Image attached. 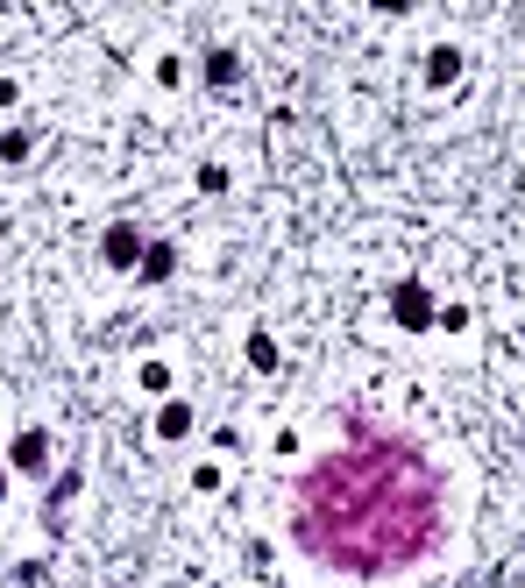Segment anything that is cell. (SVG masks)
Returning a JSON list of instances; mask_svg holds the SVG:
<instances>
[{
    "mask_svg": "<svg viewBox=\"0 0 525 588\" xmlns=\"http://www.w3.org/2000/svg\"><path fill=\"white\" fill-rule=\"evenodd\" d=\"M455 71H462V50H433V57H426V78H433V86H455Z\"/></svg>",
    "mask_w": 525,
    "mask_h": 588,
    "instance_id": "obj_5",
    "label": "cell"
},
{
    "mask_svg": "<svg viewBox=\"0 0 525 588\" xmlns=\"http://www.w3.org/2000/svg\"><path fill=\"white\" fill-rule=\"evenodd\" d=\"M298 539L306 553L377 574L433 546V475L412 447H355L327 454L298 482Z\"/></svg>",
    "mask_w": 525,
    "mask_h": 588,
    "instance_id": "obj_1",
    "label": "cell"
},
{
    "mask_svg": "<svg viewBox=\"0 0 525 588\" xmlns=\"http://www.w3.org/2000/svg\"><path fill=\"white\" fill-rule=\"evenodd\" d=\"M185 433H192V411L185 404H164L157 411V440H185Z\"/></svg>",
    "mask_w": 525,
    "mask_h": 588,
    "instance_id": "obj_4",
    "label": "cell"
},
{
    "mask_svg": "<svg viewBox=\"0 0 525 588\" xmlns=\"http://www.w3.org/2000/svg\"><path fill=\"white\" fill-rule=\"evenodd\" d=\"M142 277H149V284H164V277H171V248H164V241H149V256H142Z\"/></svg>",
    "mask_w": 525,
    "mask_h": 588,
    "instance_id": "obj_7",
    "label": "cell"
},
{
    "mask_svg": "<svg viewBox=\"0 0 525 588\" xmlns=\"http://www.w3.org/2000/svg\"><path fill=\"white\" fill-rule=\"evenodd\" d=\"M100 256L114 263V270H142V234L135 227H107V248Z\"/></svg>",
    "mask_w": 525,
    "mask_h": 588,
    "instance_id": "obj_3",
    "label": "cell"
},
{
    "mask_svg": "<svg viewBox=\"0 0 525 588\" xmlns=\"http://www.w3.org/2000/svg\"><path fill=\"white\" fill-rule=\"evenodd\" d=\"M15 461H22V468H43V461H50V440H43V433H22V440H15Z\"/></svg>",
    "mask_w": 525,
    "mask_h": 588,
    "instance_id": "obj_6",
    "label": "cell"
},
{
    "mask_svg": "<svg viewBox=\"0 0 525 588\" xmlns=\"http://www.w3.org/2000/svg\"><path fill=\"white\" fill-rule=\"evenodd\" d=\"M391 305H398V326H412V333H419V326H433L426 284H398V291H391Z\"/></svg>",
    "mask_w": 525,
    "mask_h": 588,
    "instance_id": "obj_2",
    "label": "cell"
},
{
    "mask_svg": "<svg viewBox=\"0 0 525 588\" xmlns=\"http://www.w3.org/2000/svg\"><path fill=\"white\" fill-rule=\"evenodd\" d=\"M249 362H256V369H277V348H270V333H256V341H249Z\"/></svg>",
    "mask_w": 525,
    "mask_h": 588,
    "instance_id": "obj_9",
    "label": "cell"
},
{
    "mask_svg": "<svg viewBox=\"0 0 525 588\" xmlns=\"http://www.w3.org/2000/svg\"><path fill=\"white\" fill-rule=\"evenodd\" d=\"M0 496H8V475H0Z\"/></svg>",
    "mask_w": 525,
    "mask_h": 588,
    "instance_id": "obj_11",
    "label": "cell"
},
{
    "mask_svg": "<svg viewBox=\"0 0 525 588\" xmlns=\"http://www.w3.org/2000/svg\"><path fill=\"white\" fill-rule=\"evenodd\" d=\"M206 71H213V86H228V78H235V50H213Z\"/></svg>",
    "mask_w": 525,
    "mask_h": 588,
    "instance_id": "obj_8",
    "label": "cell"
},
{
    "mask_svg": "<svg viewBox=\"0 0 525 588\" xmlns=\"http://www.w3.org/2000/svg\"><path fill=\"white\" fill-rule=\"evenodd\" d=\"M0 156H8V163H22V156H29V135H22V128H15V135H0Z\"/></svg>",
    "mask_w": 525,
    "mask_h": 588,
    "instance_id": "obj_10",
    "label": "cell"
}]
</instances>
